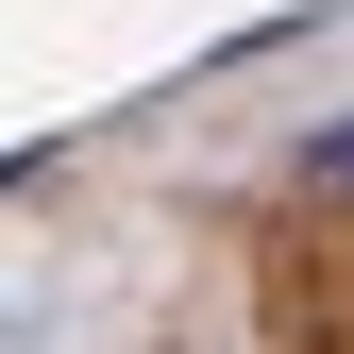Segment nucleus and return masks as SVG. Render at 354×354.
<instances>
[{
    "instance_id": "1",
    "label": "nucleus",
    "mask_w": 354,
    "mask_h": 354,
    "mask_svg": "<svg viewBox=\"0 0 354 354\" xmlns=\"http://www.w3.org/2000/svg\"><path fill=\"white\" fill-rule=\"evenodd\" d=\"M304 203H354V118H321V136H304Z\"/></svg>"
}]
</instances>
